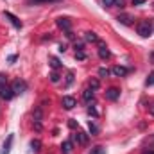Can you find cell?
<instances>
[{
  "label": "cell",
  "instance_id": "6da1fadb",
  "mask_svg": "<svg viewBox=\"0 0 154 154\" xmlns=\"http://www.w3.org/2000/svg\"><path fill=\"white\" fill-rule=\"evenodd\" d=\"M136 31H138V34H140L142 38H149V36L152 34V23H151L149 20H142V22L138 23Z\"/></svg>",
  "mask_w": 154,
  "mask_h": 154
},
{
  "label": "cell",
  "instance_id": "7a4b0ae2",
  "mask_svg": "<svg viewBox=\"0 0 154 154\" xmlns=\"http://www.w3.org/2000/svg\"><path fill=\"white\" fill-rule=\"evenodd\" d=\"M11 90H13V93H14V95H20V93H23V91L27 90V82H25V81L16 79V81L11 84Z\"/></svg>",
  "mask_w": 154,
  "mask_h": 154
},
{
  "label": "cell",
  "instance_id": "3957f363",
  "mask_svg": "<svg viewBox=\"0 0 154 154\" xmlns=\"http://www.w3.org/2000/svg\"><path fill=\"white\" fill-rule=\"evenodd\" d=\"M61 104H63V108H65V109H68V111H70V109H74V108L77 106V100L74 99V97H70V95H65V97H63V100H61Z\"/></svg>",
  "mask_w": 154,
  "mask_h": 154
},
{
  "label": "cell",
  "instance_id": "277c9868",
  "mask_svg": "<svg viewBox=\"0 0 154 154\" xmlns=\"http://www.w3.org/2000/svg\"><path fill=\"white\" fill-rule=\"evenodd\" d=\"M56 23H57V27L63 29L65 32H66V31H72V20H70V18H63V16H61V18H57Z\"/></svg>",
  "mask_w": 154,
  "mask_h": 154
},
{
  "label": "cell",
  "instance_id": "5b68a950",
  "mask_svg": "<svg viewBox=\"0 0 154 154\" xmlns=\"http://www.w3.org/2000/svg\"><path fill=\"white\" fill-rule=\"evenodd\" d=\"M99 57H100V59H109V57H111V52L108 50L106 43H102L100 39H99Z\"/></svg>",
  "mask_w": 154,
  "mask_h": 154
},
{
  "label": "cell",
  "instance_id": "8992f818",
  "mask_svg": "<svg viewBox=\"0 0 154 154\" xmlns=\"http://www.w3.org/2000/svg\"><path fill=\"white\" fill-rule=\"evenodd\" d=\"M0 97L4 99V100H11L13 97H14V93H13V90H11V86H0Z\"/></svg>",
  "mask_w": 154,
  "mask_h": 154
},
{
  "label": "cell",
  "instance_id": "52a82bcc",
  "mask_svg": "<svg viewBox=\"0 0 154 154\" xmlns=\"http://www.w3.org/2000/svg\"><path fill=\"white\" fill-rule=\"evenodd\" d=\"M129 72H131L129 68H125V66H120V65H115V66L111 68V74H113L115 77H125Z\"/></svg>",
  "mask_w": 154,
  "mask_h": 154
},
{
  "label": "cell",
  "instance_id": "ba28073f",
  "mask_svg": "<svg viewBox=\"0 0 154 154\" xmlns=\"http://www.w3.org/2000/svg\"><path fill=\"white\" fill-rule=\"evenodd\" d=\"M4 16H5V18H7V20H9V22H11L16 29H22V27H23V23H22V22H20V20H18L13 13H7V11H5V13H4Z\"/></svg>",
  "mask_w": 154,
  "mask_h": 154
},
{
  "label": "cell",
  "instance_id": "9c48e42d",
  "mask_svg": "<svg viewBox=\"0 0 154 154\" xmlns=\"http://www.w3.org/2000/svg\"><path fill=\"white\" fill-rule=\"evenodd\" d=\"M104 95H106L108 100H116V99L120 97V90H118V88H108Z\"/></svg>",
  "mask_w": 154,
  "mask_h": 154
},
{
  "label": "cell",
  "instance_id": "30bf717a",
  "mask_svg": "<svg viewBox=\"0 0 154 154\" xmlns=\"http://www.w3.org/2000/svg\"><path fill=\"white\" fill-rule=\"evenodd\" d=\"M13 140H14V136H13V134H9V136H7V140H5V142H4V145H2V151H0V154H9V152H11Z\"/></svg>",
  "mask_w": 154,
  "mask_h": 154
},
{
  "label": "cell",
  "instance_id": "8fae6325",
  "mask_svg": "<svg viewBox=\"0 0 154 154\" xmlns=\"http://www.w3.org/2000/svg\"><path fill=\"white\" fill-rule=\"evenodd\" d=\"M72 140H74V142H77V143H81V145H84V143L88 142V136H86L84 133H81V131H77L75 134L72 136Z\"/></svg>",
  "mask_w": 154,
  "mask_h": 154
},
{
  "label": "cell",
  "instance_id": "7c38bea8",
  "mask_svg": "<svg viewBox=\"0 0 154 154\" xmlns=\"http://www.w3.org/2000/svg\"><path fill=\"white\" fill-rule=\"evenodd\" d=\"M72 149H74L72 140H66V142H63V143H61V152H63V154H70V152H72Z\"/></svg>",
  "mask_w": 154,
  "mask_h": 154
},
{
  "label": "cell",
  "instance_id": "4fadbf2b",
  "mask_svg": "<svg viewBox=\"0 0 154 154\" xmlns=\"http://www.w3.org/2000/svg\"><path fill=\"white\" fill-rule=\"evenodd\" d=\"M82 99H84L86 102H91V100L95 99V90H91V88L84 90V91H82Z\"/></svg>",
  "mask_w": 154,
  "mask_h": 154
},
{
  "label": "cell",
  "instance_id": "5bb4252c",
  "mask_svg": "<svg viewBox=\"0 0 154 154\" xmlns=\"http://www.w3.org/2000/svg\"><path fill=\"white\" fill-rule=\"evenodd\" d=\"M84 39H86L88 43H99V36H97L93 31H88V32H84Z\"/></svg>",
  "mask_w": 154,
  "mask_h": 154
},
{
  "label": "cell",
  "instance_id": "9a60e30c",
  "mask_svg": "<svg viewBox=\"0 0 154 154\" xmlns=\"http://www.w3.org/2000/svg\"><path fill=\"white\" fill-rule=\"evenodd\" d=\"M122 25H131L133 23V18L129 16V14H118V18H116Z\"/></svg>",
  "mask_w": 154,
  "mask_h": 154
},
{
  "label": "cell",
  "instance_id": "2e32d148",
  "mask_svg": "<svg viewBox=\"0 0 154 154\" xmlns=\"http://www.w3.org/2000/svg\"><path fill=\"white\" fill-rule=\"evenodd\" d=\"M31 151H32V152H39V151H41V142H39V140H32V142H31Z\"/></svg>",
  "mask_w": 154,
  "mask_h": 154
},
{
  "label": "cell",
  "instance_id": "e0dca14e",
  "mask_svg": "<svg viewBox=\"0 0 154 154\" xmlns=\"http://www.w3.org/2000/svg\"><path fill=\"white\" fill-rule=\"evenodd\" d=\"M50 66H52L54 70H59V68H61V63H59V59H57V57H50Z\"/></svg>",
  "mask_w": 154,
  "mask_h": 154
},
{
  "label": "cell",
  "instance_id": "ac0fdd59",
  "mask_svg": "<svg viewBox=\"0 0 154 154\" xmlns=\"http://www.w3.org/2000/svg\"><path fill=\"white\" fill-rule=\"evenodd\" d=\"M90 154H106V149H104L102 145H97V147H93V149L90 151Z\"/></svg>",
  "mask_w": 154,
  "mask_h": 154
},
{
  "label": "cell",
  "instance_id": "d6986e66",
  "mask_svg": "<svg viewBox=\"0 0 154 154\" xmlns=\"http://www.w3.org/2000/svg\"><path fill=\"white\" fill-rule=\"evenodd\" d=\"M88 129H90V133H91V136H95V134H99V127L93 124V122H90L88 124Z\"/></svg>",
  "mask_w": 154,
  "mask_h": 154
},
{
  "label": "cell",
  "instance_id": "ffe728a7",
  "mask_svg": "<svg viewBox=\"0 0 154 154\" xmlns=\"http://www.w3.org/2000/svg\"><path fill=\"white\" fill-rule=\"evenodd\" d=\"M109 74H111V70H108V68H99V77H109Z\"/></svg>",
  "mask_w": 154,
  "mask_h": 154
},
{
  "label": "cell",
  "instance_id": "44dd1931",
  "mask_svg": "<svg viewBox=\"0 0 154 154\" xmlns=\"http://www.w3.org/2000/svg\"><path fill=\"white\" fill-rule=\"evenodd\" d=\"M75 59L84 61V59H86V52H84V50H77V52H75Z\"/></svg>",
  "mask_w": 154,
  "mask_h": 154
},
{
  "label": "cell",
  "instance_id": "7402d4cb",
  "mask_svg": "<svg viewBox=\"0 0 154 154\" xmlns=\"http://www.w3.org/2000/svg\"><path fill=\"white\" fill-rule=\"evenodd\" d=\"M88 115H90V116H95V118L99 116V111L95 109V106H88Z\"/></svg>",
  "mask_w": 154,
  "mask_h": 154
},
{
  "label": "cell",
  "instance_id": "603a6c76",
  "mask_svg": "<svg viewBox=\"0 0 154 154\" xmlns=\"http://www.w3.org/2000/svg\"><path fill=\"white\" fill-rule=\"evenodd\" d=\"M99 86H100L99 79H91V81H90V88H91V90H99Z\"/></svg>",
  "mask_w": 154,
  "mask_h": 154
},
{
  "label": "cell",
  "instance_id": "cb8c5ba5",
  "mask_svg": "<svg viewBox=\"0 0 154 154\" xmlns=\"http://www.w3.org/2000/svg\"><path fill=\"white\" fill-rule=\"evenodd\" d=\"M50 82H59V74H57L56 70L50 74Z\"/></svg>",
  "mask_w": 154,
  "mask_h": 154
},
{
  "label": "cell",
  "instance_id": "d4e9b609",
  "mask_svg": "<svg viewBox=\"0 0 154 154\" xmlns=\"http://www.w3.org/2000/svg\"><path fill=\"white\" fill-rule=\"evenodd\" d=\"M34 122H41V109H34Z\"/></svg>",
  "mask_w": 154,
  "mask_h": 154
},
{
  "label": "cell",
  "instance_id": "484cf974",
  "mask_svg": "<svg viewBox=\"0 0 154 154\" xmlns=\"http://www.w3.org/2000/svg\"><path fill=\"white\" fill-rule=\"evenodd\" d=\"M74 82V72H68V75H66V86H70Z\"/></svg>",
  "mask_w": 154,
  "mask_h": 154
},
{
  "label": "cell",
  "instance_id": "4316f807",
  "mask_svg": "<svg viewBox=\"0 0 154 154\" xmlns=\"http://www.w3.org/2000/svg\"><path fill=\"white\" fill-rule=\"evenodd\" d=\"M145 84H147V86H152V84H154V72H152V74H151L149 77H147V81H145Z\"/></svg>",
  "mask_w": 154,
  "mask_h": 154
},
{
  "label": "cell",
  "instance_id": "83f0119b",
  "mask_svg": "<svg viewBox=\"0 0 154 154\" xmlns=\"http://www.w3.org/2000/svg\"><path fill=\"white\" fill-rule=\"evenodd\" d=\"M5 84H7V75L0 74V86H5Z\"/></svg>",
  "mask_w": 154,
  "mask_h": 154
},
{
  "label": "cell",
  "instance_id": "f1b7e54d",
  "mask_svg": "<svg viewBox=\"0 0 154 154\" xmlns=\"http://www.w3.org/2000/svg\"><path fill=\"white\" fill-rule=\"evenodd\" d=\"M124 4H125V0H115V2H113L115 7H124Z\"/></svg>",
  "mask_w": 154,
  "mask_h": 154
},
{
  "label": "cell",
  "instance_id": "f546056e",
  "mask_svg": "<svg viewBox=\"0 0 154 154\" xmlns=\"http://www.w3.org/2000/svg\"><path fill=\"white\" fill-rule=\"evenodd\" d=\"M145 4V0H133V5H142Z\"/></svg>",
  "mask_w": 154,
  "mask_h": 154
},
{
  "label": "cell",
  "instance_id": "4dcf8cb0",
  "mask_svg": "<svg viewBox=\"0 0 154 154\" xmlns=\"http://www.w3.org/2000/svg\"><path fill=\"white\" fill-rule=\"evenodd\" d=\"M102 2H104V5H108V7H111V5H113V2H115V0H102Z\"/></svg>",
  "mask_w": 154,
  "mask_h": 154
},
{
  "label": "cell",
  "instance_id": "1f68e13d",
  "mask_svg": "<svg viewBox=\"0 0 154 154\" xmlns=\"http://www.w3.org/2000/svg\"><path fill=\"white\" fill-rule=\"evenodd\" d=\"M68 125H70V127H72V129H75V127H77L75 120H70V122H68Z\"/></svg>",
  "mask_w": 154,
  "mask_h": 154
},
{
  "label": "cell",
  "instance_id": "d6a6232c",
  "mask_svg": "<svg viewBox=\"0 0 154 154\" xmlns=\"http://www.w3.org/2000/svg\"><path fill=\"white\" fill-rule=\"evenodd\" d=\"M66 38H68V39H74V32H72V31H66Z\"/></svg>",
  "mask_w": 154,
  "mask_h": 154
},
{
  "label": "cell",
  "instance_id": "836d02e7",
  "mask_svg": "<svg viewBox=\"0 0 154 154\" xmlns=\"http://www.w3.org/2000/svg\"><path fill=\"white\" fill-rule=\"evenodd\" d=\"M77 50H82V43H75V52Z\"/></svg>",
  "mask_w": 154,
  "mask_h": 154
},
{
  "label": "cell",
  "instance_id": "e575fe53",
  "mask_svg": "<svg viewBox=\"0 0 154 154\" xmlns=\"http://www.w3.org/2000/svg\"><path fill=\"white\" fill-rule=\"evenodd\" d=\"M142 154H154V149H147V151H143Z\"/></svg>",
  "mask_w": 154,
  "mask_h": 154
},
{
  "label": "cell",
  "instance_id": "d590c367",
  "mask_svg": "<svg viewBox=\"0 0 154 154\" xmlns=\"http://www.w3.org/2000/svg\"><path fill=\"white\" fill-rule=\"evenodd\" d=\"M66 50V45H59V52H65Z\"/></svg>",
  "mask_w": 154,
  "mask_h": 154
},
{
  "label": "cell",
  "instance_id": "8d00e7d4",
  "mask_svg": "<svg viewBox=\"0 0 154 154\" xmlns=\"http://www.w3.org/2000/svg\"><path fill=\"white\" fill-rule=\"evenodd\" d=\"M16 61V56H9V63H14Z\"/></svg>",
  "mask_w": 154,
  "mask_h": 154
},
{
  "label": "cell",
  "instance_id": "74e56055",
  "mask_svg": "<svg viewBox=\"0 0 154 154\" xmlns=\"http://www.w3.org/2000/svg\"><path fill=\"white\" fill-rule=\"evenodd\" d=\"M32 2H38V4H41V2H56V0H32Z\"/></svg>",
  "mask_w": 154,
  "mask_h": 154
},
{
  "label": "cell",
  "instance_id": "f35d334b",
  "mask_svg": "<svg viewBox=\"0 0 154 154\" xmlns=\"http://www.w3.org/2000/svg\"><path fill=\"white\" fill-rule=\"evenodd\" d=\"M151 63L154 65V52H151Z\"/></svg>",
  "mask_w": 154,
  "mask_h": 154
},
{
  "label": "cell",
  "instance_id": "ab89813d",
  "mask_svg": "<svg viewBox=\"0 0 154 154\" xmlns=\"http://www.w3.org/2000/svg\"><path fill=\"white\" fill-rule=\"evenodd\" d=\"M151 113H152V115H154V104H152V106H151Z\"/></svg>",
  "mask_w": 154,
  "mask_h": 154
}]
</instances>
